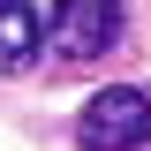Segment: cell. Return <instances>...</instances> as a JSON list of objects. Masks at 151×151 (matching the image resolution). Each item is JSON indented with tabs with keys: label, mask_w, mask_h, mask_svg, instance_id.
I'll return each instance as SVG.
<instances>
[{
	"label": "cell",
	"mask_w": 151,
	"mask_h": 151,
	"mask_svg": "<svg viewBox=\"0 0 151 151\" xmlns=\"http://www.w3.org/2000/svg\"><path fill=\"white\" fill-rule=\"evenodd\" d=\"M76 136H83V151H136L151 144V98L144 91H98L91 106H83V121H76Z\"/></svg>",
	"instance_id": "obj_1"
},
{
	"label": "cell",
	"mask_w": 151,
	"mask_h": 151,
	"mask_svg": "<svg viewBox=\"0 0 151 151\" xmlns=\"http://www.w3.org/2000/svg\"><path fill=\"white\" fill-rule=\"evenodd\" d=\"M45 38H53L60 60H98L113 38H121V0H60Z\"/></svg>",
	"instance_id": "obj_2"
},
{
	"label": "cell",
	"mask_w": 151,
	"mask_h": 151,
	"mask_svg": "<svg viewBox=\"0 0 151 151\" xmlns=\"http://www.w3.org/2000/svg\"><path fill=\"white\" fill-rule=\"evenodd\" d=\"M38 45H45L38 8H30V0H0V68H8V76H15V68H30V60H38Z\"/></svg>",
	"instance_id": "obj_3"
}]
</instances>
